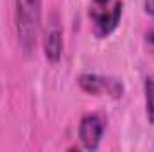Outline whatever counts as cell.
Returning a JSON list of instances; mask_svg holds the SVG:
<instances>
[{"label":"cell","mask_w":154,"mask_h":152,"mask_svg":"<svg viewBox=\"0 0 154 152\" xmlns=\"http://www.w3.org/2000/svg\"><path fill=\"white\" fill-rule=\"evenodd\" d=\"M104 134V120L99 114H84L79 123V140L82 143V149L86 150H97Z\"/></svg>","instance_id":"cell-5"},{"label":"cell","mask_w":154,"mask_h":152,"mask_svg":"<svg viewBox=\"0 0 154 152\" xmlns=\"http://www.w3.org/2000/svg\"><path fill=\"white\" fill-rule=\"evenodd\" d=\"M124 13L122 0H91L88 7V18L91 22V32L97 39L109 38L120 25Z\"/></svg>","instance_id":"cell-2"},{"label":"cell","mask_w":154,"mask_h":152,"mask_svg":"<svg viewBox=\"0 0 154 152\" xmlns=\"http://www.w3.org/2000/svg\"><path fill=\"white\" fill-rule=\"evenodd\" d=\"M143 93H145V114L149 123H154V74L147 75L143 84Z\"/></svg>","instance_id":"cell-6"},{"label":"cell","mask_w":154,"mask_h":152,"mask_svg":"<svg viewBox=\"0 0 154 152\" xmlns=\"http://www.w3.org/2000/svg\"><path fill=\"white\" fill-rule=\"evenodd\" d=\"M79 88L88 93V95H109L113 99H120L124 95V84L113 79V77H104L99 74H81L77 79Z\"/></svg>","instance_id":"cell-3"},{"label":"cell","mask_w":154,"mask_h":152,"mask_svg":"<svg viewBox=\"0 0 154 152\" xmlns=\"http://www.w3.org/2000/svg\"><path fill=\"white\" fill-rule=\"evenodd\" d=\"M43 0H14V25L18 45L25 56H31L36 48L41 31Z\"/></svg>","instance_id":"cell-1"},{"label":"cell","mask_w":154,"mask_h":152,"mask_svg":"<svg viewBox=\"0 0 154 152\" xmlns=\"http://www.w3.org/2000/svg\"><path fill=\"white\" fill-rule=\"evenodd\" d=\"M143 9L149 16L154 18V0H143Z\"/></svg>","instance_id":"cell-7"},{"label":"cell","mask_w":154,"mask_h":152,"mask_svg":"<svg viewBox=\"0 0 154 152\" xmlns=\"http://www.w3.org/2000/svg\"><path fill=\"white\" fill-rule=\"evenodd\" d=\"M43 52L45 59L52 65L59 63L63 56V29L57 14H52L48 18V23L43 32Z\"/></svg>","instance_id":"cell-4"}]
</instances>
